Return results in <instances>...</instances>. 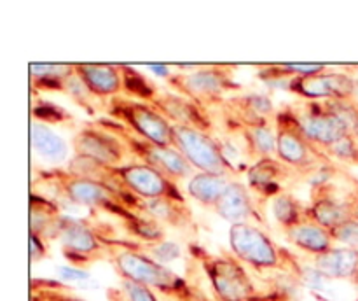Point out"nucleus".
<instances>
[{"label": "nucleus", "mask_w": 358, "mask_h": 301, "mask_svg": "<svg viewBox=\"0 0 358 301\" xmlns=\"http://www.w3.org/2000/svg\"><path fill=\"white\" fill-rule=\"evenodd\" d=\"M140 210L149 217H152L157 223H168L171 226H184L191 220L189 209H185L184 203H178L170 198H154V200H140Z\"/></svg>", "instance_id": "obj_26"}, {"label": "nucleus", "mask_w": 358, "mask_h": 301, "mask_svg": "<svg viewBox=\"0 0 358 301\" xmlns=\"http://www.w3.org/2000/svg\"><path fill=\"white\" fill-rule=\"evenodd\" d=\"M308 217L320 224V226L327 227L329 231H332L339 224L352 219V212H350L348 202H341L334 196L322 192L320 196L313 198V203L308 206Z\"/></svg>", "instance_id": "obj_23"}, {"label": "nucleus", "mask_w": 358, "mask_h": 301, "mask_svg": "<svg viewBox=\"0 0 358 301\" xmlns=\"http://www.w3.org/2000/svg\"><path fill=\"white\" fill-rule=\"evenodd\" d=\"M355 69H357V70H358V65H357V66H355Z\"/></svg>", "instance_id": "obj_42"}, {"label": "nucleus", "mask_w": 358, "mask_h": 301, "mask_svg": "<svg viewBox=\"0 0 358 301\" xmlns=\"http://www.w3.org/2000/svg\"><path fill=\"white\" fill-rule=\"evenodd\" d=\"M285 234L290 244L299 247L301 251L310 252V254L315 255L324 254L329 248L334 247V238H332L331 231L311 220L310 217L297 224V226L287 230Z\"/></svg>", "instance_id": "obj_22"}, {"label": "nucleus", "mask_w": 358, "mask_h": 301, "mask_svg": "<svg viewBox=\"0 0 358 301\" xmlns=\"http://www.w3.org/2000/svg\"><path fill=\"white\" fill-rule=\"evenodd\" d=\"M203 270L220 301H254L259 296L254 280L240 259L231 255H206Z\"/></svg>", "instance_id": "obj_8"}, {"label": "nucleus", "mask_w": 358, "mask_h": 301, "mask_svg": "<svg viewBox=\"0 0 358 301\" xmlns=\"http://www.w3.org/2000/svg\"><path fill=\"white\" fill-rule=\"evenodd\" d=\"M59 206L52 200L38 196L31 192L30 200V233L37 234L41 238H52L55 227L58 224Z\"/></svg>", "instance_id": "obj_25"}, {"label": "nucleus", "mask_w": 358, "mask_h": 301, "mask_svg": "<svg viewBox=\"0 0 358 301\" xmlns=\"http://www.w3.org/2000/svg\"><path fill=\"white\" fill-rule=\"evenodd\" d=\"M112 259L121 279L143 284L161 293L178 294L182 300H189V287L185 280L178 276L173 270L157 262L145 252L138 251L133 244L117 241L112 252Z\"/></svg>", "instance_id": "obj_2"}, {"label": "nucleus", "mask_w": 358, "mask_h": 301, "mask_svg": "<svg viewBox=\"0 0 358 301\" xmlns=\"http://www.w3.org/2000/svg\"><path fill=\"white\" fill-rule=\"evenodd\" d=\"M254 301H287V298L280 296V294H275V296H257Z\"/></svg>", "instance_id": "obj_40"}, {"label": "nucleus", "mask_w": 358, "mask_h": 301, "mask_svg": "<svg viewBox=\"0 0 358 301\" xmlns=\"http://www.w3.org/2000/svg\"><path fill=\"white\" fill-rule=\"evenodd\" d=\"M52 238L62 244L63 252L69 259H90L96 258L101 251V238L94 233L93 227L83 219L62 216L55 227Z\"/></svg>", "instance_id": "obj_14"}, {"label": "nucleus", "mask_w": 358, "mask_h": 301, "mask_svg": "<svg viewBox=\"0 0 358 301\" xmlns=\"http://www.w3.org/2000/svg\"><path fill=\"white\" fill-rule=\"evenodd\" d=\"M122 80H124V91L129 94V98L142 102H150L157 94L156 88L145 79L140 72H136L131 66L121 65Z\"/></svg>", "instance_id": "obj_30"}, {"label": "nucleus", "mask_w": 358, "mask_h": 301, "mask_svg": "<svg viewBox=\"0 0 358 301\" xmlns=\"http://www.w3.org/2000/svg\"><path fill=\"white\" fill-rule=\"evenodd\" d=\"M30 254H31L30 255L31 262H37V261H41V259L45 258V254H48V247H45L44 238L30 233Z\"/></svg>", "instance_id": "obj_37"}, {"label": "nucleus", "mask_w": 358, "mask_h": 301, "mask_svg": "<svg viewBox=\"0 0 358 301\" xmlns=\"http://www.w3.org/2000/svg\"><path fill=\"white\" fill-rule=\"evenodd\" d=\"M315 268L329 280H348L358 273V248L334 245L327 252L315 255Z\"/></svg>", "instance_id": "obj_20"}, {"label": "nucleus", "mask_w": 358, "mask_h": 301, "mask_svg": "<svg viewBox=\"0 0 358 301\" xmlns=\"http://www.w3.org/2000/svg\"><path fill=\"white\" fill-rule=\"evenodd\" d=\"M76 76V65L69 63H31L30 77L34 86L48 90H65V83Z\"/></svg>", "instance_id": "obj_28"}, {"label": "nucleus", "mask_w": 358, "mask_h": 301, "mask_svg": "<svg viewBox=\"0 0 358 301\" xmlns=\"http://www.w3.org/2000/svg\"><path fill=\"white\" fill-rule=\"evenodd\" d=\"M331 233L334 241H338V244L345 245V247L358 248V223L353 217L346 223L339 224L338 227H334Z\"/></svg>", "instance_id": "obj_35"}, {"label": "nucleus", "mask_w": 358, "mask_h": 301, "mask_svg": "<svg viewBox=\"0 0 358 301\" xmlns=\"http://www.w3.org/2000/svg\"><path fill=\"white\" fill-rule=\"evenodd\" d=\"M247 153L257 160L276 158V130L269 122L248 126L241 130Z\"/></svg>", "instance_id": "obj_27"}, {"label": "nucleus", "mask_w": 358, "mask_h": 301, "mask_svg": "<svg viewBox=\"0 0 358 301\" xmlns=\"http://www.w3.org/2000/svg\"><path fill=\"white\" fill-rule=\"evenodd\" d=\"M289 90L311 102L352 100L357 83L346 72H320L306 77H292Z\"/></svg>", "instance_id": "obj_13"}, {"label": "nucleus", "mask_w": 358, "mask_h": 301, "mask_svg": "<svg viewBox=\"0 0 358 301\" xmlns=\"http://www.w3.org/2000/svg\"><path fill=\"white\" fill-rule=\"evenodd\" d=\"M72 150L73 156H80L105 168L124 164L126 154H128L124 144L98 122L83 126L73 135Z\"/></svg>", "instance_id": "obj_11"}, {"label": "nucleus", "mask_w": 358, "mask_h": 301, "mask_svg": "<svg viewBox=\"0 0 358 301\" xmlns=\"http://www.w3.org/2000/svg\"><path fill=\"white\" fill-rule=\"evenodd\" d=\"M357 301H358V300H357Z\"/></svg>", "instance_id": "obj_43"}, {"label": "nucleus", "mask_w": 358, "mask_h": 301, "mask_svg": "<svg viewBox=\"0 0 358 301\" xmlns=\"http://www.w3.org/2000/svg\"><path fill=\"white\" fill-rule=\"evenodd\" d=\"M322 150L304 136L292 112L276 114V158L290 168H311L320 161Z\"/></svg>", "instance_id": "obj_12"}, {"label": "nucleus", "mask_w": 358, "mask_h": 301, "mask_svg": "<svg viewBox=\"0 0 358 301\" xmlns=\"http://www.w3.org/2000/svg\"><path fill=\"white\" fill-rule=\"evenodd\" d=\"M168 83L175 93L184 94L203 107L222 100L224 94L236 86L233 80V72L227 66L217 65L173 72L168 77Z\"/></svg>", "instance_id": "obj_6"}, {"label": "nucleus", "mask_w": 358, "mask_h": 301, "mask_svg": "<svg viewBox=\"0 0 358 301\" xmlns=\"http://www.w3.org/2000/svg\"><path fill=\"white\" fill-rule=\"evenodd\" d=\"M213 210L217 212V216L227 220L231 226L233 224L254 223L255 217H257L250 188L240 181H231V184L227 186L224 195L215 203Z\"/></svg>", "instance_id": "obj_17"}, {"label": "nucleus", "mask_w": 358, "mask_h": 301, "mask_svg": "<svg viewBox=\"0 0 358 301\" xmlns=\"http://www.w3.org/2000/svg\"><path fill=\"white\" fill-rule=\"evenodd\" d=\"M227 107L233 112L234 119L241 125V130L269 122L268 118L275 112L271 98L262 93H250L245 94V97L231 98Z\"/></svg>", "instance_id": "obj_21"}, {"label": "nucleus", "mask_w": 358, "mask_h": 301, "mask_svg": "<svg viewBox=\"0 0 358 301\" xmlns=\"http://www.w3.org/2000/svg\"><path fill=\"white\" fill-rule=\"evenodd\" d=\"M107 114L136 135L159 146H173V125L149 102L115 97L108 100Z\"/></svg>", "instance_id": "obj_5"}, {"label": "nucleus", "mask_w": 358, "mask_h": 301, "mask_svg": "<svg viewBox=\"0 0 358 301\" xmlns=\"http://www.w3.org/2000/svg\"><path fill=\"white\" fill-rule=\"evenodd\" d=\"M45 177L49 178V184L55 186L56 192L69 200L70 203L110 210V212L124 217V220L135 214L129 210L128 205H131V203L140 205V200L126 192L124 189L115 188L107 182L98 181V178L70 174L69 170L48 172Z\"/></svg>", "instance_id": "obj_1"}, {"label": "nucleus", "mask_w": 358, "mask_h": 301, "mask_svg": "<svg viewBox=\"0 0 358 301\" xmlns=\"http://www.w3.org/2000/svg\"><path fill=\"white\" fill-rule=\"evenodd\" d=\"M126 227L142 241H159L164 240V230L157 220L149 216H140L133 214L124 220Z\"/></svg>", "instance_id": "obj_31"}, {"label": "nucleus", "mask_w": 358, "mask_h": 301, "mask_svg": "<svg viewBox=\"0 0 358 301\" xmlns=\"http://www.w3.org/2000/svg\"><path fill=\"white\" fill-rule=\"evenodd\" d=\"M273 216L282 224L283 230L297 226L299 223L308 219V209L290 192H280L273 198Z\"/></svg>", "instance_id": "obj_29"}, {"label": "nucleus", "mask_w": 358, "mask_h": 301, "mask_svg": "<svg viewBox=\"0 0 358 301\" xmlns=\"http://www.w3.org/2000/svg\"><path fill=\"white\" fill-rule=\"evenodd\" d=\"M138 251L145 252L152 259H156L161 265L168 266L170 262L177 261L182 255V247L173 240H159V241H142V244H133Z\"/></svg>", "instance_id": "obj_32"}, {"label": "nucleus", "mask_w": 358, "mask_h": 301, "mask_svg": "<svg viewBox=\"0 0 358 301\" xmlns=\"http://www.w3.org/2000/svg\"><path fill=\"white\" fill-rule=\"evenodd\" d=\"M96 122L114 133L124 144L128 154L138 158V163L161 172L173 182L184 181V178L194 175V168L182 156L180 150L175 149L173 146H159V144L150 142V140L136 135L114 119H98Z\"/></svg>", "instance_id": "obj_3"}, {"label": "nucleus", "mask_w": 358, "mask_h": 301, "mask_svg": "<svg viewBox=\"0 0 358 301\" xmlns=\"http://www.w3.org/2000/svg\"><path fill=\"white\" fill-rule=\"evenodd\" d=\"M325 153L334 156L336 160L346 161V163H358V139L355 135L343 136L331 147H327Z\"/></svg>", "instance_id": "obj_34"}, {"label": "nucleus", "mask_w": 358, "mask_h": 301, "mask_svg": "<svg viewBox=\"0 0 358 301\" xmlns=\"http://www.w3.org/2000/svg\"><path fill=\"white\" fill-rule=\"evenodd\" d=\"M231 184V178L226 175H213L205 174V172H198L192 175L187 182V192L191 198L199 202L205 206H215L220 196Z\"/></svg>", "instance_id": "obj_24"}, {"label": "nucleus", "mask_w": 358, "mask_h": 301, "mask_svg": "<svg viewBox=\"0 0 358 301\" xmlns=\"http://www.w3.org/2000/svg\"><path fill=\"white\" fill-rule=\"evenodd\" d=\"M149 69L152 70V72L156 74V76H163V77H166V79L171 76V74H173L168 65H150Z\"/></svg>", "instance_id": "obj_38"}, {"label": "nucleus", "mask_w": 358, "mask_h": 301, "mask_svg": "<svg viewBox=\"0 0 358 301\" xmlns=\"http://www.w3.org/2000/svg\"><path fill=\"white\" fill-rule=\"evenodd\" d=\"M101 181L124 189L138 200L170 198L178 203H185L177 182L142 163H124L115 168H103Z\"/></svg>", "instance_id": "obj_4"}, {"label": "nucleus", "mask_w": 358, "mask_h": 301, "mask_svg": "<svg viewBox=\"0 0 358 301\" xmlns=\"http://www.w3.org/2000/svg\"><path fill=\"white\" fill-rule=\"evenodd\" d=\"M173 147L199 172L226 177L236 174L227 163L220 142L210 133L189 126H173Z\"/></svg>", "instance_id": "obj_7"}, {"label": "nucleus", "mask_w": 358, "mask_h": 301, "mask_svg": "<svg viewBox=\"0 0 358 301\" xmlns=\"http://www.w3.org/2000/svg\"><path fill=\"white\" fill-rule=\"evenodd\" d=\"M173 126H189L208 133L212 121L205 107L180 93H161L149 102Z\"/></svg>", "instance_id": "obj_15"}, {"label": "nucleus", "mask_w": 358, "mask_h": 301, "mask_svg": "<svg viewBox=\"0 0 358 301\" xmlns=\"http://www.w3.org/2000/svg\"><path fill=\"white\" fill-rule=\"evenodd\" d=\"M31 150L37 158L49 164H62L69 161L70 147L62 135L45 122L31 119Z\"/></svg>", "instance_id": "obj_19"}, {"label": "nucleus", "mask_w": 358, "mask_h": 301, "mask_svg": "<svg viewBox=\"0 0 358 301\" xmlns=\"http://www.w3.org/2000/svg\"><path fill=\"white\" fill-rule=\"evenodd\" d=\"M110 301H159L156 293L143 284L121 279L117 290H110Z\"/></svg>", "instance_id": "obj_33"}, {"label": "nucleus", "mask_w": 358, "mask_h": 301, "mask_svg": "<svg viewBox=\"0 0 358 301\" xmlns=\"http://www.w3.org/2000/svg\"><path fill=\"white\" fill-rule=\"evenodd\" d=\"M58 275L65 282H84V280L91 279V275L86 270L76 268V266H59Z\"/></svg>", "instance_id": "obj_36"}, {"label": "nucleus", "mask_w": 358, "mask_h": 301, "mask_svg": "<svg viewBox=\"0 0 358 301\" xmlns=\"http://www.w3.org/2000/svg\"><path fill=\"white\" fill-rule=\"evenodd\" d=\"M229 245L234 258L257 270H271L282 262L275 241L254 223L233 224L229 227Z\"/></svg>", "instance_id": "obj_10"}, {"label": "nucleus", "mask_w": 358, "mask_h": 301, "mask_svg": "<svg viewBox=\"0 0 358 301\" xmlns=\"http://www.w3.org/2000/svg\"><path fill=\"white\" fill-rule=\"evenodd\" d=\"M290 167L278 160V158H264L257 160L248 168V188L262 196L280 195L282 184L289 177Z\"/></svg>", "instance_id": "obj_18"}, {"label": "nucleus", "mask_w": 358, "mask_h": 301, "mask_svg": "<svg viewBox=\"0 0 358 301\" xmlns=\"http://www.w3.org/2000/svg\"><path fill=\"white\" fill-rule=\"evenodd\" d=\"M182 301H196V300H191V298H189V300H182Z\"/></svg>", "instance_id": "obj_41"}, {"label": "nucleus", "mask_w": 358, "mask_h": 301, "mask_svg": "<svg viewBox=\"0 0 358 301\" xmlns=\"http://www.w3.org/2000/svg\"><path fill=\"white\" fill-rule=\"evenodd\" d=\"M290 112L304 136L320 150H325L343 136L352 135L346 122L336 114L329 102L308 100L299 108H290Z\"/></svg>", "instance_id": "obj_9"}, {"label": "nucleus", "mask_w": 358, "mask_h": 301, "mask_svg": "<svg viewBox=\"0 0 358 301\" xmlns=\"http://www.w3.org/2000/svg\"><path fill=\"white\" fill-rule=\"evenodd\" d=\"M76 74L94 98H115L124 91L121 65L77 63Z\"/></svg>", "instance_id": "obj_16"}, {"label": "nucleus", "mask_w": 358, "mask_h": 301, "mask_svg": "<svg viewBox=\"0 0 358 301\" xmlns=\"http://www.w3.org/2000/svg\"><path fill=\"white\" fill-rule=\"evenodd\" d=\"M348 203H350V212H352V217L358 223V196L348 200Z\"/></svg>", "instance_id": "obj_39"}]
</instances>
